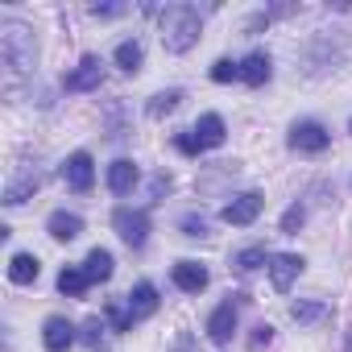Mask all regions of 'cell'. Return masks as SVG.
Wrapping results in <instances>:
<instances>
[{"label": "cell", "mask_w": 352, "mask_h": 352, "mask_svg": "<svg viewBox=\"0 0 352 352\" xmlns=\"http://www.w3.org/2000/svg\"><path fill=\"white\" fill-rule=\"evenodd\" d=\"M108 319L116 323V331H129V327H133V311H129V307H120V302H112V307H108Z\"/></svg>", "instance_id": "cell-26"}, {"label": "cell", "mask_w": 352, "mask_h": 352, "mask_svg": "<svg viewBox=\"0 0 352 352\" xmlns=\"http://www.w3.org/2000/svg\"><path fill=\"white\" fill-rule=\"evenodd\" d=\"M87 286H91V282H87V274H83V270H75V265H67V270L58 274V290H63L67 298H79Z\"/></svg>", "instance_id": "cell-20"}, {"label": "cell", "mask_w": 352, "mask_h": 352, "mask_svg": "<svg viewBox=\"0 0 352 352\" xmlns=\"http://www.w3.org/2000/svg\"><path fill=\"white\" fill-rule=\"evenodd\" d=\"M38 274H42V261H38L34 253H13V261H9V282L30 286V282H38Z\"/></svg>", "instance_id": "cell-15"}, {"label": "cell", "mask_w": 352, "mask_h": 352, "mask_svg": "<svg viewBox=\"0 0 352 352\" xmlns=\"http://www.w3.org/2000/svg\"><path fill=\"white\" fill-rule=\"evenodd\" d=\"M183 232L187 236H208V220L204 216H183Z\"/></svg>", "instance_id": "cell-28"}, {"label": "cell", "mask_w": 352, "mask_h": 352, "mask_svg": "<svg viewBox=\"0 0 352 352\" xmlns=\"http://www.w3.org/2000/svg\"><path fill=\"white\" fill-rule=\"evenodd\" d=\"M265 261H270V253H265L261 245H249V249H241V253L232 257V265H236L241 274H253V270H257V265H265Z\"/></svg>", "instance_id": "cell-22"}, {"label": "cell", "mask_w": 352, "mask_h": 352, "mask_svg": "<svg viewBox=\"0 0 352 352\" xmlns=\"http://www.w3.org/2000/svg\"><path fill=\"white\" fill-rule=\"evenodd\" d=\"M129 311H133V319H145V315L157 311V290H153V282H137V286L129 290Z\"/></svg>", "instance_id": "cell-16"}, {"label": "cell", "mask_w": 352, "mask_h": 352, "mask_svg": "<svg viewBox=\"0 0 352 352\" xmlns=\"http://www.w3.org/2000/svg\"><path fill=\"white\" fill-rule=\"evenodd\" d=\"M232 331H236V307H232V302H220V307L208 315V336H212L216 344H228Z\"/></svg>", "instance_id": "cell-10"}, {"label": "cell", "mask_w": 352, "mask_h": 352, "mask_svg": "<svg viewBox=\"0 0 352 352\" xmlns=\"http://www.w3.org/2000/svg\"><path fill=\"white\" fill-rule=\"evenodd\" d=\"M46 232H50L54 241H75V236L83 232V220H79L75 212H54V216L46 220Z\"/></svg>", "instance_id": "cell-17"}, {"label": "cell", "mask_w": 352, "mask_h": 352, "mask_svg": "<svg viewBox=\"0 0 352 352\" xmlns=\"http://www.w3.org/2000/svg\"><path fill=\"white\" fill-rule=\"evenodd\" d=\"M302 257L298 253H278V257H270V278H274V290H290V282L302 274Z\"/></svg>", "instance_id": "cell-8"}, {"label": "cell", "mask_w": 352, "mask_h": 352, "mask_svg": "<svg viewBox=\"0 0 352 352\" xmlns=\"http://www.w3.org/2000/svg\"><path fill=\"white\" fill-rule=\"evenodd\" d=\"M212 79H216V83H232V79H241V63H232V58H220V63L212 67Z\"/></svg>", "instance_id": "cell-25"}, {"label": "cell", "mask_w": 352, "mask_h": 352, "mask_svg": "<svg viewBox=\"0 0 352 352\" xmlns=\"http://www.w3.org/2000/svg\"><path fill=\"white\" fill-rule=\"evenodd\" d=\"M112 224H116L120 241H124V245H133V249H141V245H145V236H149V216H145V212H137V208H116V212H112Z\"/></svg>", "instance_id": "cell-3"}, {"label": "cell", "mask_w": 352, "mask_h": 352, "mask_svg": "<svg viewBox=\"0 0 352 352\" xmlns=\"http://www.w3.org/2000/svg\"><path fill=\"white\" fill-rule=\"evenodd\" d=\"M179 352H187V348H179Z\"/></svg>", "instance_id": "cell-33"}, {"label": "cell", "mask_w": 352, "mask_h": 352, "mask_svg": "<svg viewBox=\"0 0 352 352\" xmlns=\"http://www.w3.org/2000/svg\"><path fill=\"white\" fill-rule=\"evenodd\" d=\"M0 58H5L9 75H25L38 58V42L34 30L21 21H0Z\"/></svg>", "instance_id": "cell-2"}, {"label": "cell", "mask_w": 352, "mask_h": 352, "mask_svg": "<svg viewBox=\"0 0 352 352\" xmlns=\"http://www.w3.org/2000/svg\"><path fill=\"white\" fill-rule=\"evenodd\" d=\"M302 220H307V216H302V208H298V204H294V208H286V216H282V232H298V228H302Z\"/></svg>", "instance_id": "cell-27"}, {"label": "cell", "mask_w": 352, "mask_h": 352, "mask_svg": "<svg viewBox=\"0 0 352 352\" xmlns=\"http://www.w3.org/2000/svg\"><path fill=\"white\" fill-rule=\"evenodd\" d=\"M290 315H294L298 323H315V319H323V315H327V302H315V298H298V302H290Z\"/></svg>", "instance_id": "cell-23"}, {"label": "cell", "mask_w": 352, "mask_h": 352, "mask_svg": "<svg viewBox=\"0 0 352 352\" xmlns=\"http://www.w3.org/2000/svg\"><path fill=\"white\" fill-rule=\"evenodd\" d=\"M141 63H145V50H141V42H120V46H116V67H120V71L137 75V71H141Z\"/></svg>", "instance_id": "cell-19"}, {"label": "cell", "mask_w": 352, "mask_h": 352, "mask_svg": "<svg viewBox=\"0 0 352 352\" xmlns=\"http://www.w3.org/2000/svg\"><path fill=\"white\" fill-rule=\"evenodd\" d=\"M174 145H179V149H183V153H191V157H195V153H199V149H204V145H199V141H195V137H191V133H179V137H174Z\"/></svg>", "instance_id": "cell-30"}, {"label": "cell", "mask_w": 352, "mask_h": 352, "mask_svg": "<svg viewBox=\"0 0 352 352\" xmlns=\"http://www.w3.org/2000/svg\"><path fill=\"white\" fill-rule=\"evenodd\" d=\"M63 179H67V187L71 191H91V183H96V162H91V153H71L67 157V166H63Z\"/></svg>", "instance_id": "cell-5"}, {"label": "cell", "mask_w": 352, "mask_h": 352, "mask_svg": "<svg viewBox=\"0 0 352 352\" xmlns=\"http://www.w3.org/2000/svg\"><path fill=\"white\" fill-rule=\"evenodd\" d=\"M34 187H38V174H30V179L13 183V187L5 191V208H17V204H25V195H34Z\"/></svg>", "instance_id": "cell-24"}, {"label": "cell", "mask_w": 352, "mask_h": 352, "mask_svg": "<svg viewBox=\"0 0 352 352\" xmlns=\"http://www.w3.org/2000/svg\"><path fill=\"white\" fill-rule=\"evenodd\" d=\"M137 179H141V170H137L129 157H120V162L108 166V191H112V195H129V191L137 187Z\"/></svg>", "instance_id": "cell-12"}, {"label": "cell", "mask_w": 352, "mask_h": 352, "mask_svg": "<svg viewBox=\"0 0 352 352\" xmlns=\"http://www.w3.org/2000/svg\"><path fill=\"white\" fill-rule=\"evenodd\" d=\"M100 79H104L100 58H96V54H83V63L67 75V91H96V87H100Z\"/></svg>", "instance_id": "cell-7"}, {"label": "cell", "mask_w": 352, "mask_h": 352, "mask_svg": "<svg viewBox=\"0 0 352 352\" xmlns=\"http://www.w3.org/2000/svg\"><path fill=\"white\" fill-rule=\"evenodd\" d=\"M91 13H96V17H116V13H120V5H96Z\"/></svg>", "instance_id": "cell-32"}, {"label": "cell", "mask_w": 352, "mask_h": 352, "mask_svg": "<svg viewBox=\"0 0 352 352\" xmlns=\"http://www.w3.org/2000/svg\"><path fill=\"white\" fill-rule=\"evenodd\" d=\"M42 344H46L50 352H67V348L75 344V323L63 319V315H50L46 327H42Z\"/></svg>", "instance_id": "cell-9"}, {"label": "cell", "mask_w": 352, "mask_h": 352, "mask_svg": "<svg viewBox=\"0 0 352 352\" xmlns=\"http://www.w3.org/2000/svg\"><path fill=\"white\" fill-rule=\"evenodd\" d=\"M224 137H228V129H224V120H220L216 112H204V116L195 120V141H199L204 149H216V145H224Z\"/></svg>", "instance_id": "cell-13"}, {"label": "cell", "mask_w": 352, "mask_h": 352, "mask_svg": "<svg viewBox=\"0 0 352 352\" xmlns=\"http://www.w3.org/2000/svg\"><path fill=\"white\" fill-rule=\"evenodd\" d=\"M274 340V327L270 323H261V327H253V348H265Z\"/></svg>", "instance_id": "cell-31"}, {"label": "cell", "mask_w": 352, "mask_h": 352, "mask_svg": "<svg viewBox=\"0 0 352 352\" xmlns=\"http://www.w3.org/2000/svg\"><path fill=\"white\" fill-rule=\"evenodd\" d=\"M327 129L319 124V120H298L294 129H290V145L294 149H302V153H319V149H327Z\"/></svg>", "instance_id": "cell-6"}, {"label": "cell", "mask_w": 352, "mask_h": 352, "mask_svg": "<svg viewBox=\"0 0 352 352\" xmlns=\"http://www.w3.org/2000/svg\"><path fill=\"white\" fill-rule=\"evenodd\" d=\"M83 274H87V282H108L112 278V253L108 249H91L87 261H83Z\"/></svg>", "instance_id": "cell-18"}, {"label": "cell", "mask_w": 352, "mask_h": 352, "mask_svg": "<svg viewBox=\"0 0 352 352\" xmlns=\"http://www.w3.org/2000/svg\"><path fill=\"white\" fill-rule=\"evenodd\" d=\"M261 208H265V199H261L257 191H245V195H236L232 204H224L220 220H224V224H236V228H245V224H253V220L261 216Z\"/></svg>", "instance_id": "cell-4"}, {"label": "cell", "mask_w": 352, "mask_h": 352, "mask_svg": "<svg viewBox=\"0 0 352 352\" xmlns=\"http://www.w3.org/2000/svg\"><path fill=\"white\" fill-rule=\"evenodd\" d=\"M270 75H274V63H270V54H265V50H253V54L241 63V79H245L249 87H261Z\"/></svg>", "instance_id": "cell-14"}, {"label": "cell", "mask_w": 352, "mask_h": 352, "mask_svg": "<svg viewBox=\"0 0 352 352\" xmlns=\"http://www.w3.org/2000/svg\"><path fill=\"white\" fill-rule=\"evenodd\" d=\"M170 278H174V286L187 290V294H199V290L208 286V270H204L199 261H179V265L170 270Z\"/></svg>", "instance_id": "cell-11"}, {"label": "cell", "mask_w": 352, "mask_h": 352, "mask_svg": "<svg viewBox=\"0 0 352 352\" xmlns=\"http://www.w3.org/2000/svg\"><path fill=\"white\" fill-rule=\"evenodd\" d=\"M83 340H87L91 348H100V340H104V323H100V319H87V323H83Z\"/></svg>", "instance_id": "cell-29"}, {"label": "cell", "mask_w": 352, "mask_h": 352, "mask_svg": "<svg viewBox=\"0 0 352 352\" xmlns=\"http://www.w3.org/2000/svg\"><path fill=\"white\" fill-rule=\"evenodd\" d=\"M179 104H183V91H179V87H170V91H157V96L149 100V108H145V112H149L153 120H162L166 112H174Z\"/></svg>", "instance_id": "cell-21"}, {"label": "cell", "mask_w": 352, "mask_h": 352, "mask_svg": "<svg viewBox=\"0 0 352 352\" xmlns=\"http://www.w3.org/2000/svg\"><path fill=\"white\" fill-rule=\"evenodd\" d=\"M157 25H162V46H166L170 54H187V50L199 42V30H204L199 13H195L191 5H170Z\"/></svg>", "instance_id": "cell-1"}]
</instances>
